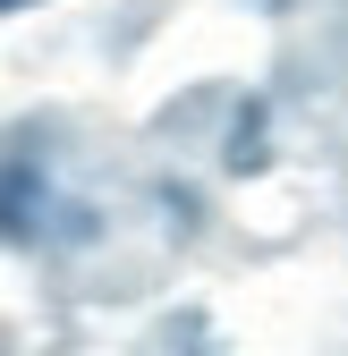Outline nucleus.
I'll use <instances>...</instances> for the list:
<instances>
[{"label":"nucleus","instance_id":"nucleus-3","mask_svg":"<svg viewBox=\"0 0 348 356\" xmlns=\"http://www.w3.org/2000/svg\"><path fill=\"white\" fill-rule=\"evenodd\" d=\"M0 9H34V0H0Z\"/></svg>","mask_w":348,"mask_h":356},{"label":"nucleus","instance_id":"nucleus-2","mask_svg":"<svg viewBox=\"0 0 348 356\" xmlns=\"http://www.w3.org/2000/svg\"><path fill=\"white\" fill-rule=\"evenodd\" d=\"M221 161H230L238 178H255V170L272 161V145H264V102H246V111L230 119V145H221Z\"/></svg>","mask_w":348,"mask_h":356},{"label":"nucleus","instance_id":"nucleus-4","mask_svg":"<svg viewBox=\"0 0 348 356\" xmlns=\"http://www.w3.org/2000/svg\"><path fill=\"white\" fill-rule=\"evenodd\" d=\"M264 9H289V0H264Z\"/></svg>","mask_w":348,"mask_h":356},{"label":"nucleus","instance_id":"nucleus-1","mask_svg":"<svg viewBox=\"0 0 348 356\" xmlns=\"http://www.w3.org/2000/svg\"><path fill=\"white\" fill-rule=\"evenodd\" d=\"M0 220H9V238H17V246L34 238V220H42V170H34L26 145L9 153V195H0Z\"/></svg>","mask_w":348,"mask_h":356}]
</instances>
